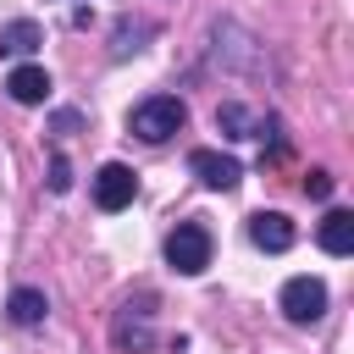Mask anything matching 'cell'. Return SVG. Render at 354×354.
<instances>
[{"instance_id":"1","label":"cell","mask_w":354,"mask_h":354,"mask_svg":"<svg viewBox=\"0 0 354 354\" xmlns=\"http://www.w3.org/2000/svg\"><path fill=\"white\" fill-rule=\"evenodd\" d=\"M111 348L116 354H155V293L138 288L111 315Z\"/></svg>"},{"instance_id":"2","label":"cell","mask_w":354,"mask_h":354,"mask_svg":"<svg viewBox=\"0 0 354 354\" xmlns=\"http://www.w3.org/2000/svg\"><path fill=\"white\" fill-rule=\"evenodd\" d=\"M183 122H188V105L177 94H149L127 111V133L144 144H166L171 133H183Z\"/></svg>"},{"instance_id":"3","label":"cell","mask_w":354,"mask_h":354,"mask_svg":"<svg viewBox=\"0 0 354 354\" xmlns=\"http://www.w3.org/2000/svg\"><path fill=\"white\" fill-rule=\"evenodd\" d=\"M166 266L177 277H199L210 266V227L205 221H177L166 238Z\"/></svg>"},{"instance_id":"4","label":"cell","mask_w":354,"mask_h":354,"mask_svg":"<svg viewBox=\"0 0 354 354\" xmlns=\"http://www.w3.org/2000/svg\"><path fill=\"white\" fill-rule=\"evenodd\" d=\"M216 127L227 133V138H271L277 149H282V122L266 111V116H254L249 105H238V100H221L216 105Z\"/></svg>"},{"instance_id":"5","label":"cell","mask_w":354,"mask_h":354,"mask_svg":"<svg viewBox=\"0 0 354 354\" xmlns=\"http://www.w3.org/2000/svg\"><path fill=\"white\" fill-rule=\"evenodd\" d=\"M282 315L293 326H310L326 315V282L321 277H288L282 282Z\"/></svg>"},{"instance_id":"6","label":"cell","mask_w":354,"mask_h":354,"mask_svg":"<svg viewBox=\"0 0 354 354\" xmlns=\"http://www.w3.org/2000/svg\"><path fill=\"white\" fill-rule=\"evenodd\" d=\"M133 194H138V171H133V166L105 160V166L94 171V205H100V210H127Z\"/></svg>"},{"instance_id":"7","label":"cell","mask_w":354,"mask_h":354,"mask_svg":"<svg viewBox=\"0 0 354 354\" xmlns=\"http://www.w3.org/2000/svg\"><path fill=\"white\" fill-rule=\"evenodd\" d=\"M188 171H194L205 188H216V194H232V188L243 183V166H238L232 155H221V149H194V155H188Z\"/></svg>"},{"instance_id":"8","label":"cell","mask_w":354,"mask_h":354,"mask_svg":"<svg viewBox=\"0 0 354 354\" xmlns=\"http://www.w3.org/2000/svg\"><path fill=\"white\" fill-rule=\"evenodd\" d=\"M293 221L282 216V210H254L249 216V243L254 249H266V254H282V249H293Z\"/></svg>"},{"instance_id":"9","label":"cell","mask_w":354,"mask_h":354,"mask_svg":"<svg viewBox=\"0 0 354 354\" xmlns=\"http://www.w3.org/2000/svg\"><path fill=\"white\" fill-rule=\"evenodd\" d=\"M50 88H55V83H50V72H44V66H33V61H22V66H11V72H6V94H11L17 105H44V100H50Z\"/></svg>"},{"instance_id":"10","label":"cell","mask_w":354,"mask_h":354,"mask_svg":"<svg viewBox=\"0 0 354 354\" xmlns=\"http://www.w3.org/2000/svg\"><path fill=\"white\" fill-rule=\"evenodd\" d=\"M6 315H11V326H44V315H50V299H44L39 288H11V299H6Z\"/></svg>"},{"instance_id":"11","label":"cell","mask_w":354,"mask_h":354,"mask_svg":"<svg viewBox=\"0 0 354 354\" xmlns=\"http://www.w3.org/2000/svg\"><path fill=\"white\" fill-rule=\"evenodd\" d=\"M39 44H44V28H39L33 17H17V22L0 28V55H17V61H22V55H33Z\"/></svg>"},{"instance_id":"12","label":"cell","mask_w":354,"mask_h":354,"mask_svg":"<svg viewBox=\"0 0 354 354\" xmlns=\"http://www.w3.org/2000/svg\"><path fill=\"white\" fill-rule=\"evenodd\" d=\"M315 238H321L326 254H354V210H326Z\"/></svg>"},{"instance_id":"13","label":"cell","mask_w":354,"mask_h":354,"mask_svg":"<svg viewBox=\"0 0 354 354\" xmlns=\"http://www.w3.org/2000/svg\"><path fill=\"white\" fill-rule=\"evenodd\" d=\"M144 39H149V22H116V39H111V61H127V55H138L144 50Z\"/></svg>"},{"instance_id":"14","label":"cell","mask_w":354,"mask_h":354,"mask_svg":"<svg viewBox=\"0 0 354 354\" xmlns=\"http://www.w3.org/2000/svg\"><path fill=\"white\" fill-rule=\"evenodd\" d=\"M66 188H72V160L50 155V194H66Z\"/></svg>"},{"instance_id":"15","label":"cell","mask_w":354,"mask_h":354,"mask_svg":"<svg viewBox=\"0 0 354 354\" xmlns=\"http://www.w3.org/2000/svg\"><path fill=\"white\" fill-rule=\"evenodd\" d=\"M304 194H310V199H326V194H332V171H326V166H310V171H304Z\"/></svg>"},{"instance_id":"16","label":"cell","mask_w":354,"mask_h":354,"mask_svg":"<svg viewBox=\"0 0 354 354\" xmlns=\"http://www.w3.org/2000/svg\"><path fill=\"white\" fill-rule=\"evenodd\" d=\"M77 122H83V116H77V111H61V116H55V133H72V127H77Z\"/></svg>"}]
</instances>
